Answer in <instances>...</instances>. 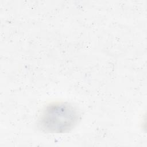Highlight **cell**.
Masks as SVG:
<instances>
[{"instance_id":"cell-1","label":"cell","mask_w":147,"mask_h":147,"mask_svg":"<svg viewBox=\"0 0 147 147\" xmlns=\"http://www.w3.org/2000/svg\"><path fill=\"white\" fill-rule=\"evenodd\" d=\"M79 118L78 111L68 103L50 104L43 110L40 124L44 130L51 133H63L71 129Z\"/></svg>"}]
</instances>
